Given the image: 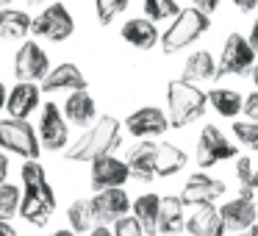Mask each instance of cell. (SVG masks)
<instances>
[{"mask_svg":"<svg viewBox=\"0 0 258 236\" xmlns=\"http://www.w3.org/2000/svg\"><path fill=\"white\" fill-rule=\"evenodd\" d=\"M186 230V203L180 195H164L158 208V233L161 236H178Z\"/></svg>","mask_w":258,"mask_h":236,"instance_id":"cell-21","label":"cell"},{"mask_svg":"<svg viewBox=\"0 0 258 236\" xmlns=\"http://www.w3.org/2000/svg\"><path fill=\"white\" fill-rule=\"evenodd\" d=\"M6 178H9V156L0 153V184H6Z\"/></svg>","mask_w":258,"mask_h":236,"instance_id":"cell-38","label":"cell"},{"mask_svg":"<svg viewBox=\"0 0 258 236\" xmlns=\"http://www.w3.org/2000/svg\"><path fill=\"white\" fill-rule=\"evenodd\" d=\"M236 9H241V12H252V9H258V0H230Z\"/></svg>","mask_w":258,"mask_h":236,"instance_id":"cell-37","label":"cell"},{"mask_svg":"<svg viewBox=\"0 0 258 236\" xmlns=\"http://www.w3.org/2000/svg\"><path fill=\"white\" fill-rule=\"evenodd\" d=\"M20 178H23L20 217L28 225H34V228H45L58 206V197H56L50 178H47V169L39 164V158H25L23 169H20Z\"/></svg>","mask_w":258,"mask_h":236,"instance_id":"cell-1","label":"cell"},{"mask_svg":"<svg viewBox=\"0 0 258 236\" xmlns=\"http://www.w3.org/2000/svg\"><path fill=\"white\" fill-rule=\"evenodd\" d=\"M67 222L75 233H89L92 228H97V214L92 208V200H75L67 208Z\"/></svg>","mask_w":258,"mask_h":236,"instance_id":"cell-28","label":"cell"},{"mask_svg":"<svg viewBox=\"0 0 258 236\" xmlns=\"http://www.w3.org/2000/svg\"><path fill=\"white\" fill-rule=\"evenodd\" d=\"M114 236H147V233L134 214H125V217H119L114 222Z\"/></svg>","mask_w":258,"mask_h":236,"instance_id":"cell-33","label":"cell"},{"mask_svg":"<svg viewBox=\"0 0 258 236\" xmlns=\"http://www.w3.org/2000/svg\"><path fill=\"white\" fill-rule=\"evenodd\" d=\"M131 181V167L128 161L117 156H100L92 161V169H89V186L95 192H103V189H122L125 184Z\"/></svg>","mask_w":258,"mask_h":236,"instance_id":"cell-10","label":"cell"},{"mask_svg":"<svg viewBox=\"0 0 258 236\" xmlns=\"http://www.w3.org/2000/svg\"><path fill=\"white\" fill-rule=\"evenodd\" d=\"M230 128H233V136L239 139V145L258 150V120H236Z\"/></svg>","mask_w":258,"mask_h":236,"instance_id":"cell-31","label":"cell"},{"mask_svg":"<svg viewBox=\"0 0 258 236\" xmlns=\"http://www.w3.org/2000/svg\"><path fill=\"white\" fill-rule=\"evenodd\" d=\"M12 70L17 75V81H45V75L50 73V58H47L42 45L25 39L20 45V50L14 53Z\"/></svg>","mask_w":258,"mask_h":236,"instance_id":"cell-11","label":"cell"},{"mask_svg":"<svg viewBox=\"0 0 258 236\" xmlns=\"http://www.w3.org/2000/svg\"><path fill=\"white\" fill-rule=\"evenodd\" d=\"M31 34L42 36L47 42H67L70 36L75 34V20L70 14V9L64 3H50L42 14L34 17V25H31Z\"/></svg>","mask_w":258,"mask_h":236,"instance_id":"cell-8","label":"cell"},{"mask_svg":"<svg viewBox=\"0 0 258 236\" xmlns=\"http://www.w3.org/2000/svg\"><path fill=\"white\" fill-rule=\"evenodd\" d=\"M6 97H9V89L3 86V81H0V111L6 108Z\"/></svg>","mask_w":258,"mask_h":236,"instance_id":"cell-42","label":"cell"},{"mask_svg":"<svg viewBox=\"0 0 258 236\" xmlns=\"http://www.w3.org/2000/svg\"><path fill=\"white\" fill-rule=\"evenodd\" d=\"M50 236H78V233H75L73 228H58V230H53Z\"/></svg>","mask_w":258,"mask_h":236,"instance_id":"cell-43","label":"cell"},{"mask_svg":"<svg viewBox=\"0 0 258 236\" xmlns=\"http://www.w3.org/2000/svg\"><path fill=\"white\" fill-rule=\"evenodd\" d=\"M142 9L153 23H161V20H175L180 12L178 0H142Z\"/></svg>","mask_w":258,"mask_h":236,"instance_id":"cell-30","label":"cell"},{"mask_svg":"<svg viewBox=\"0 0 258 236\" xmlns=\"http://www.w3.org/2000/svg\"><path fill=\"white\" fill-rule=\"evenodd\" d=\"M158 208H161V195L145 192L131 203V214L142 222L147 236H158Z\"/></svg>","mask_w":258,"mask_h":236,"instance_id":"cell-24","label":"cell"},{"mask_svg":"<svg viewBox=\"0 0 258 236\" xmlns=\"http://www.w3.org/2000/svg\"><path fill=\"white\" fill-rule=\"evenodd\" d=\"M28 3H42V0H28Z\"/></svg>","mask_w":258,"mask_h":236,"instance_id":"cell-47","label":"cell"},{"mask_svg":"<svg viewBox=\"0 0 258 236\" xmlns=\"http://www.w3.org/2000/svg\"><path fill=\"white\" fill-rule=\"evenodd\" d=\"M42 86L36 81H20L9 89L6 97V111L9 117H17V120H28L36 108L42 106Z\"/></svg>","mask_w":258,"mask_h":236,"instance_id":"cell-14","label":"cell"},{"mask_svg":"<svg viewBox=\"0 0 258 236\" xmlns=\"http://www.w3.org/2000/svg\"><path fill=\"white\" fill-rule=\"evenodd\" d=\"M97 214V225H114L119 217L131 214V197L125 189H103L89 197Z\"/></svg>","mask_w":258,"mask_h":236,"instance_id":"cell-13","label":"cell"},{"mask_svg":"<svg viewBox=\"0 0 258 236\" xmlns=\"http://www.w3.org/2000/svg\"><path fill=\"white\" fill-rule=\"evenodd\" d=\"M61 111H64V117L70 120V125L89 128V125L97 120V103H95V97H92L86 89H78V92H70L67 95Z\"/></svg>","mask_w":258,"mask_h":236,"instance_id":"cell-22","label":"cell"},{"mask_svg":"<svg viewBox=\"0 0 258 236\" xmlns=\"http://www.w3.org/2000/svg\"><path fill=\"white\" fill-rule=\"evenodd\" d=\"M0 236H17V230H14L12 222H3V219H0Z\"/></svg>","mask_w":258,"mask_h":236,"instance_id":"cell-41","label":"cell"},{"mask_svg":"<svg viewBox=\"0 0 258 236\" xmlns=\"http://www.w3.org/2000/svg\"><path fill=\"white\" fill-rule=\"evenodd\" d=\"M236 236H258V225H252V228L241 230V233H236Z\"/></svg>","mask_w":258,"mask_h":236,"instance_id":"cell-44","label":"cell"},{"mask_svg":"<svg viewBox=\"0 0 258 236\" xmlns=\"http://www.w3.org/2000/svg\"><path fill=\"white\" fill-rule=\"evenodd\" d=\"M39 142L45 150H67L70 147V120L58 108V103H42L39 111Z\"/></svg>","mask_w":258,"mask_h":236,"instance_id":"cell-9","label":"cell"},{"mask_svg":"<svg viewBox=\"0 0 258 236\" xmlns=\"http://www.w3.org/2000/svg\"><path fill=\"white\" fill-rule=\"evenodd\" d=\"M208 28H211V17H208L206 12H200L197 6L180 9L178 17L169 20V28L161 34V50L167 53V56L186 50V47L200 39Z\"/></svg>","mask_w":258,"mask_h":236,"instance_id":"cell-4","label":"cell"},{"mask_svg":"<svg viewBox=\"0 0 258 236\" xmlns=\"http://www.w3.org/2000/svg\"><path fill=\"white\" fill-rule=\"evenodd\" d=\"M208 108V92L186 78H175L167 84V114L172 128H186L200 120Z\"/></svg>","mask_w":258,"mask_h":236,"instance_id":"cell-3","label":"cell"},{"mask_svg":"<svg viewBox=\"0 0 258 236\" xmlns=\"http://www.w3.org/2000/svg\"><path fill=\"white\" fill-rule=\"evenodd\" d=\"M250 78H252V84H255V89H258V64L252 67V73H250Z\"/></svg>","mask_w":258,"mask_h":236,"instance_id":"cell-45","label":"cell"},{"mask_svg":"<svg viewBox=\"0 0 258 236\" xmlns=\"http://www.w3.org/2000/svg\"><path fill=\"white\" fill-rule=\"evenodd\" d=\"M156 150H158V145L150 139H139L131 147L128 156H125V161L131 167V178H136V181L156 178Z\"/></svg>","mask_w":258,"mask_h":236,"instance_id":"cell-20","label":"cell"},{"mask_svg":"<svg viewBox=\"0 0 258 236\" xmlns=\"http://www.w3.org/2000/svg\"><path fill=\"white\" fill-rule=\"evenodd\" d=\"M172 128L169 125V114H164L158 106H142L125 117V131L136 139H153L161 136Z\"/></svg>","mask_w":258,"mask_h":236,"instance_id":"cell-12","label":"cell"},{"mask_svg":"<svg viewBox=\"0 0 258 236\" xmlns=\"http://www.w3.org/2000/svg\"><path fill=\"white\" fill-rule=\"evenodd\" d=\"M131 6V0H95V14L100 25H111L117 14H122Z\"/></svg>","mask_w":258,"mask_h":236,"instance_id":"cell-32","label":"cell"},{"mask_svg":"<svg viewBox=\"0 0 258 236\" xmlns=\"http://www.w3.org/2000/svg\"><path fill=\"white\" fill-rule=\"evenodd\" d=\"M122 142V123L114 114H103L97 117L89 128H84V134L64 150L67 161H95L100 156L114 153Z\"/></svg>","mask_w":258,"mask_h":236,"instance_id":"cell-2","label":"cell"},{"mask_svg":"<svg viewBox=\"0 0 258 236\" xmlns=\"http://www.w3.org/2000/svg\"><path fill=\"white\" fill-rule=\"evenodd\" d=\"M20 203H23V186L14 184H0V219L12 222L14 214H20Z\"/></svg>","mask_w":258,"mask_h":236,"instance_id":"cell-29","label":"cell"},{"mask_svg":"<svg viewBox=\"0 0 258 236\" xmlns=\"http://www.w3.org/2000/svg\"><path fill=\"white\" fill-rule=\"evenodd\" d=\"M183 78L191 84H200V81H214L217 78V62L208 50H195L183 64Z\"/></svg>","mask_w":258,"mask_h":236,"instance_id":"cell-26","label":"cell"},{"mask_svg":"<svg viewBox=\"0 0 258 236\" xmlns=\"http://www.w3.org/2000/svg\"><path fill=\"white\" fill-rule=\"evenodd\" d=\"M34 20L20 9H0V42H25Z\"/></svg>","mask_w":258,"mask_h":236,"instance_id":"cell-23","label":"cell"},{"mask_svg":"<svg viewBox=\"0 0 258 236\" xmlns=\"http://www.w3.org/2000/svg\"><path fill=\"white\" fill-rule=\"evenodd\" d=\"M255 56L250 39L241 34H230L222 45V53L217 58V78L222 75H247L255 67Z\"/></svg>","mask_w":258,"mask_h":236,"instance_id":"cell-6","label":"cell"},{"mask_svg":"<svg viewBox=\"0 0 258 236\" xmlns=\"http://www.w3.org/2000/svg\"><path fill=\"white\" fill-rule=\"evenodd\" d=\"M208 106L225 120H236L244 111V97L236 89H211L208 92Z\"/></svg>","mask_w":258,"mask_h":236,"instance_id":"cell-27","label":"cell"},{"mask_svg":"<svg viewBox=\"0 0 258 236\" xmlns=\"http://www.w3.org/2000/svg\"><path fill=\"white\" fill-rule=\"evenodd\" d=\"M39 86L45 95H53V92H78V89H86V75L81 73L78 64L64 62L58 67H53Z\"/></svg>","mask_w":258,"mask_h":236,"instance_id":"cell-18","label":"cell"},{"mask_svg":"<svg viewBox=\"0 0 258 236\" xmlns=\"http://www.w3.org/2000/svg\"><path fill=\"white\" fill-rule=\"evenodd\" d=\"M236 153H239V147H236L217 125H203L200 136H197V147H195L197 167H214V164L239 158Z\"/></svg>","mask_w":258,"mask_h":236,"instance_id":"cell-7","label":"cell"},{"mask_svg":"<svg viewBox=\"0 0 258 236\" xmlns=\"http://www.w3.org/2000/svg\"><path fill=\"white\" fill-rule=\"evenodd\" d=\"M189 156H186L183 147L172 145V142H158L156 150V178H172L180 169L186 167Z\"/></svg>","mask_w":258,"mask_h":236,"instance_id":"cell-25","label":"cell"},{"mask_svg":"<svg viewBox=\"0 0 258 236\" xmlns=\"http://www.w3.org/2000/svg\"><path fill=\"white\" fill-rule=\"evenodd\" d=\"M122 42H128L136 50H153L156 45H161V34H158L156 23L150 17H134L125 20V25L119 28Z\"/></svg>","mask_w":258,"mask_h":236,"instance_id":"cell-19","label":"cell"},{"mask_svg":"<svg viewBox=\"0 0 258 236\" xmlns=\"http://www.w3.org/2000/svg\"><path fill=\"white\" fill-rule=\"evenodd\" d=\"M0 147L20 158H39L42 153V142L34 125L28 120H17V117L0 120Z\"/></svg>","mask_w":258,"mask_h":236,"instance_id":"cell-5","label":"cell"},{"mask_svg":"<svg viewBox=\"0 0 258 236\" xmlns=\"http://www.w3.org/2000/svg\"><path fill=\"white\" fill-rule=\"evenodd\" d=\"M247 39H250V45H252V50L258 53V20L255 23L250 25V36H247Z\"/></svg>","mask_w":258,"mask_h":236,"instance_id":"cell-39","label":"cell"},{"mask_svg":"<svg viewBox=\"0 0 258 236\" xmlns=\"http://www.w3.org/2000/svg\"><path fill=\"white\" fill-rule=\"evenodd\" d=\"M89 236H114V228H108V225H97V228L89 230Z\"/></svg>","mask_w":258,"mask_h":236,"instance_id":"cell-40","label":"cell"},{"mask_svg":"<svg viewBox=\"0 0 258 236\" xmlns=\"http://www.w3.org/2000/svg\"><path fill=\"white\" fill-rule=\"evenodd\" d=\"M9 3H12V0H0V9H6Z\"/></svg>","mask_w":258,"mask_h":236,"instance_id":"cell-46","label":"cell"},{"mask_svg":"<svg viewBox=\"0 0 258 236\" xmlns=\"http://www.w3.org/2000/svg\"><path fill=\"white\" fill-rule=\"evenodd\" d=\"M186 233L189 236H225V222L222 214L214 203L191 206V214L186 217Z\"/></svg>","mask_w":258,"mask_h":236,"instance_id":"cell-17","label":"cell"},{"mask_svg":"<svg viewBox=\"0 0 258 236\" xmlns=\"http://www.w3.org/2000/svg\"><path fill=\"white\" fill-rule=\"evenodd\" d=\"M219 214H222L225 230H230V233H241V230H247V228L255 225L258 206L252 203V197L239 195V197H233V200H228L225 206H219Z\"/></svg>","mask_w":258,"mask_h":236,"instance_id":"cell-16","label":"cell"},{"mask_svg":"<svg viewBox=\"0 0 258 236\" xmlns=\"http://www.w3.org/2000/svg\"><path fill=\"white\" fill-rule=\"evenodd\" d=\"M225 195V181L219 178H211L206 172H191L183 184V197L186 206H203V203H214Z\"/></svg>","mask_w":258,"mask_h":236,"instance_id":"cell-15","label":"cell"},{"mask_svg":"<svg viewBox=\"0 0 258 236\" xmlns=\"http://www.w3.org/2000/svg\"><path fill=\"white\" fill-rule=\"evenodd\" d=\"M244 114L250 120H258V89L250 92V95L244 97Z\"/></svg>","mask_w":258,"mask_h":236,"instance_id":"cell-35","label":"cell"},{"mask_svg":"<svg viewBox=\"0 0 258 236\" xmlns=\"http://www.w3.org/2000/svg\"><path fill=\"white\" fill-rule=\"evenodd\" d=\"M191 6H197L200 12H206V14H214L219 9V0H191Z\"/></svg>","mask_w":258,"mask_h":236,"instance_id":"cell-36","label":"cell"},{"mask_svg":"<svg viewBox=\"0 0 258 236\" xmlns=\"http://www.w3.org/2000/svg\"><path fill=\"white\" fill-rule=\"evenodd\" d=\"M252 172H255V167H252V161L247 156H239L236 158V178H239V184L244 186L247 181L252 178Z\"/></svg>","mask_w":258,"mask_h":236,"instance_id":"cell-34","label":"cell"}]
</instances>
